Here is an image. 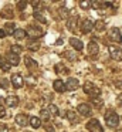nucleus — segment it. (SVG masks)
Here are the masks:
<instances>
[{"mask_svg": "<svg viewBox=\"0 0 122 132\" xmlns=\"http://www.w3.org/2000/svg\"><path fill=\"white\" fill-rule=\"evenodd\" d=\"M84 92L85 94H88L91 98H98L99 95H101V89L98 88V87H95L92 82H85L84 84Z\"/></svg>", "mask_w": 122, "mask_h": 132, "instance_id": "obj_1", "label": "nucleus"}, {"mask_svg": "<svg viewBox=\"0 0 122 132\" xmlns=\"http://www.w3.org/2000/svg\"><path fill=\"white\" fill-rule=\"evenodd\" d=\"M105 122H107V125L109 126V128H115V126L119 123L118 114L113 112V111H108L107 114H105Z\"/></svg>", "mask_w": 122, "mask_h": 132, "instance_id": "obj_2", "label": "nucleus"}, {"mask_svg": "<svg viewBox=\"0 0 122 132\" xmlns=\"http://www.w3.org/2000/svg\"><path fill=\"white\" fill-rule=\"evenodd\" d=\"M87 129L90 132H104L101 123H99L98 119H90L87 122Z\"/></svg>", "mask_w": 122, "mask_h": 132, "instance_id": "obj_3", "label": "nucleus"}, {"mask_svg": "<svg viewBox=\"0 0 122 132\" xmlns=\"http://www.w3.org/2000/svg\"><path fill=\"white\" fill-rule=\"evenodd\" d=\"M108 51H109V55L116 61H121L122 60V51L118 46H109L108 47Z\"/></svg>", "mask_w": 122, "mask_h": 132, "instance_id": "obj_4", "label": "nucleus"}, {"mask_svg": "<svg viewBox=\"0 0 122 132\" xmlns=\"http://www.w3.org/2000/svg\"><path fill=\"white\" fill-rule=\"evenodd\" d=\"M27 36L30 38H40V37H43V30L40 29V27L30 26L27 29Z\"/></svg>", "mask_w": 122, "mask_h": 132, "instance_id": "obj_5", "label": "nucleus"}, {"mask_svg": "<svg viewBox=\"0 0 122 132\" xmlns=\"http://www.w3.org/2000/svg\"><path fill=\"white\" fill-rule=\"evenodd\" d=\"M109 38H111L112 41H115V43H122V36H121L119 29H116V27L111 29V31H109Z\"/></svg>", "mask_w": 122, "mask_h": 132, "instance_id": "obj_6", "label": "nucleus"}, {"mask_svg": "<svg viewBox=\"0 0 122 132\" xmlns=\"http://www.w3.org/2000/svg\"><path fill=\"white\" fill-rule=\"evenodd\" d=\"M92 29H94V21L90 20V19H85V20L81 23V31L84 33V34L90 33Z\"/></svg>", "mask_w": 122, "mask_h": 132, "instance_id": "obj_7", "label": "nucleus"}, {"mask_svg": "<svg viewBox=\"0 0 122 132\" xmlns=\"http://www.w3.org/2000/svg\"><path fill=\"white\" fill-rule=\"evenodd\" d=\"M78 85H79V82L77 78H68L67 84H65V88H67V91H75L78 88Z\"/></svg>", "mask_w": 122, "mask_h": 132, "instance_id": "obj_8", "label": "nucleus"}, {"mask_svg": "<svg viewBox=\"0 0 122 132\" xmlns=\"http://www.w3.org/2000/svg\"><path fill=\"white\" fill-rule=\"evenodd\" d=\"M28 122H30V119L27 118V115H24V114L16 115V123L19 126H26V125H28Z\"/></svg>", "mask_w": 122, "mask_h": 132, "instance_id": "obj_9", "label": "nucleus"}, {"mask_svg": "<svg viewBox=\"0 0 122 132\" xmlns=\"http://www.w3.org/2000/svg\"><path fill=\"white\" fill-rule=\"evenodd\" d=\"M11 84L14 85V88H21L23 87V77L20 74H14L11 75Z\"/></svg>", "mask_w": 122, "mask_h": 132, "instance_id": "obj_10", "label": "nucleus"}, {"mask_svg": "<svg viewBox=\"0 0 122 132\" xmlns=\"http://www.w3.org/2000/svg\"><path fill=\"white\" fill-rule=\"evenodd\" d=\"M78 112L82 115V117H88L91 114V106L88 104H79L78 105Z\"/></svg>", "mask_w": 122, "mask_h": 132, "instance_id": "obj_11", "label": "nucleus"}, {"mask_svg": "<svg viewBox=\"0 0 122 132\" xmlns=\"http://www.w3.org/2000/svg\"><path fill=\"white\" fill-rule=\"evenodd\" d=\"M53 87H54V89H55L57 92H64L65 89H67L65 88V82L61 81V80H55L53 82Z\"/></svg>", "mask_w": 122, "mask_h": 132, "instance_id": "obj_12", "label": "nucleus"}, {"mask_svg": "<svg viewBox=\"0 0 122 132\" xmlns=\"http://www.w3.org/2000/svg\"><path fill=\"white\" fill-rule=\"evenodd\" d=\"M98 51H99L98 44H96L95 41H90V44H88V54L90 55H96Z\"/></svg>", "mask_w": 122, "mask_h": 132, "instance_id": "obj_13", "label": "nucleus"}, {"mask_svg": "<svg viewBox=\"0 0 122 132\" xmlns=\"http://www.w3.org/2000/svg\"><path fill=\"white\" fill-rule=\"evenodd\" d=\"M70 44H71V46H72L75 50H78V51H81V50L84 48V44H82V41L78 40V38H75V37H71V38H70Z\"/></svg>", "mask_w": 122, "mask_h": 132, "instance_id": "obj_14", "label": "nucleus"}, {"mask_svg": "<svg viewBox=\"0 0 122 132\" xmlns=\"http://www.w3.org/2000/svg\"><path fill=\"white\" fill-rule=\"evenodd\" d=\"M7 61H9V64H10V65H19L20 58H19V55H17V54L9 53V54H7Z\"/></svg>", "mask_w": 122, "mask_h": 132, "instance_id": "obj_15", "label": "nucleus"}, {"mask_svg": "<svg viewBox=\"0 0 122 132\" xmlns=\"http://www.w3.org/2000/svg\"><path fill=\"white\" fill-rule=\"evenodd\" d=\"M77 21H78V16H72L71 19H68L67 20V29L71 30V31H74V30H75Z\"/></svg>", "mask_w": 122, "mask_h": 132, "instance_id": "obj_16", "label": "nucleus"}, {"mask_svg": "<svg viewBox=\"0 0 122 132\" xmlns=\"http://www.w3.org/2000/svg\"><path fill=\"white\" fill-rule=\"evenodd\" d=\"M6 104H7L10 108L17 106V105H19V98H17L16 95H10V97H7V100H6Z\"/></svg>", "mask_w": 122, "mask_h": 132, "instance_id": "obj_17", "label": "nucleus"}, {"mask_svg": "<svg viewBox=\"0 0 122 132\" xmlns=\"http://www.w3.org/2000/svg\"><path fill=\"white\" fill-rule=\"evenodd\" d=\"M14 38L16 40H23V38L27 36V31L26 30H23V29H16V31H14Z\"/></svg>", "mask_w": 122, "mask_h": 132, "instance_id": "obj_18", "label": "nucleus"}, {"mask_svg": "<svg viewBox=\"0 0 122 132\" xmlns=\"http://www.w3.org/2000/svg\"><path fill=\"white\" fill-rule=\"evenodd\" d=\"M24 64H26V67H28V68H37V63L33 60L31 57H28V55H26L24 57Z\"/></svg>", "mask_w": 122, "mask_h": 132, "instance_id": "obj_19", "label": "nucleus"}, {"mask_svg": "<svg viewBox=\"0 0 122 132\" xmlns=\"http://www.w3.org/2000/svg\"><path fill=\"white\" fill-rule=\"evenodd\" d=\"M28 123H30L34 129H37V128H40V126H41V121H40V118H37V117H31L30 118V122H28Z\"/></svg>", "mask_w": 122, "mask_h": 132, "instance_id": "obj_20", "label": "nucleus"}, {"mask_svg": "<svg viewBox=\"0 0 122 132\" xmlns=\"http://www.w3.org/2000/svg\"><path fill=\"white\" fill-rule=\"evenodd\" d=\"M33 17L36 19L37 21H40V23H43V24H45V23H47V20H45V17H44V16H43L40 12H34V13H33Z\"/></svg>", "mask_w": 122, "mask_h": 132, "instance_id": "obj_21", "label": "nucleus"}, {"mask_svg": "<svg viewBox=\"0 0 122 132\" xmlns=\"http://www.w3.org/2000/svg\"><path fill=\"white\" fill-rule=\"evenodd\" d=\"M62 57H65L67 60H70V61H75L77 60V54L72 53V51H64L62 53Z\"/></svg>", "mask_w": 122, "mask_h": 132, "instance_id": "obj_22", "label": "nucleus"}, {"mask_svg": "<svg viewBox=\"0 0 122 132\" xmlns=\"http://www.w3.org/2000/svg\"><path fill=\"white\" fill-rule=\"evenodd\" d=\"M0 67H2L3 71H9L10 70V64H9V61H6L4 57H0Z\"/></svg>", "mask_w": 122, "mask_h": 132, "instance_id": "obj_23", "label": "nucleus"}, {"mask_svg": "<svg viewBox=\"0 0 122 132\" xmlns=\"http://www.w3.org/2000/svg\"><path fill=\"white\" fill-rule=\"evenodd\" d=\"M14 31H16V29H14V24L13 23H7L4 27V33L6 34H14Z\"/></svg>", "mask_w": 122, "mask_h": 132, "instance_id": "obj_24", "label": "nucleus"}, {"mask_svg": "<svg viewBox=\"0 0 122 132\" xmlns=\"http://www.w3.org/2000/svg\"><path fill=\"white\" fill-rule=\"evenodd\" d=\"M58 13H60V17L61 19H68V14H70V10L67 9V7H61V9L58 10Z\"/></svg>", "mask_w": 122, "mask_h": 132, "instance_id": "obj_25", "label": "nucleus"}, {"mask_svg": "<svg viewBox=\"0 0 122 132\" xmlns=\"http://www.w3.org/2000/svg\"><path fill=\"white\" fill-rule=\"evenodd\" d=\"M94 27H95L98 31H102V30H105V27H107V24H105V21L99 20V21H95V24H94Z\"/></svg>", "mask_w": 122, "mask_h": 132, "instance_id": "obj_26", "label": "nucleus"}, {"mask_svg": "<svg viewBox=\"0 0 122 132\" xmlns=\"http://www.w3.org/2000/svg\"><path fill=\"white\" fill-rule=\"evenodd\" d=\"M0 87L3 89H9L10 88V82H9L7 78H0Z\"/></svg>", "mask_w": 122, "mask_h": 132, "instance_id": "obj_27", "label": "nucleus"}, {"mask_svg": "<svg viewBox=\"0 0 122 132\" xmlns=\"http://www.w3.org/2000/svg\"><path fill=\"white\" fill-rule=\"evenodd\" d=\"M10 53H13V54H21V47L17 46V44H13V46L10 47Z\"/></svg>", "mask_w": 122, "mask_h": 132, "instance_id": "obj_28", "label": "nucleus"}, {"mask_svg": "<svg viewBox=\"0 0 122 132\" xmlns=\"http://www.w3.org/2000/svg\"><path fill=\"white\" fill-rule=\"evenodd\" d=\"M48 111H50L51 115H54V117H58V106H55L54 104H51V105L48 106Z\"/></svg>", "mask_w": 122, "mask_h": 132, "instance_id": "obj_29", "label": "nucleus"}, {"mask_svg": "<svg viewBox=\"0 0 122 132\" xmlns=\"http://www.w3.org/2000/svg\"><path fill=\"white\" fill-rule=\"evenodd\" d=\"M40 115H41V118L44 121H48V118H50V111H48V109H45V108H43L41 111H40Z\"/></svg>", "mask_w": 122, "mask_h": 132, "instance_id": "obj_30", "label": "nucleus"}, {"mask_svg": "<svg viewBox=\"0 0 122 132\" xmlns=\"http://www.w3.org/2000/svg\"><path fill=\"white\" fill-rule=\"evenodd\" d=\"M67 118L71 121V122H75L77 121V114L74 111H67Z\"/></svg>", "mask_w": 122, "mask_h": 132, "instance_id": "obj_31", "label": "nucleus"}, {"mask_svg": "<svg viewBox=\"0 0 122 132\" xmlns=\"http://www.w3.org/2000/svg\"><path fill=\"white\" fill-rule=\"evenodd\" d=\"M38 48H40V44L38 43H30V44H28V50H30V51H37Z\"/></svg>", "mask_w": 122, "mask_h": 132, "instance_id": "obj_32", "label": "nucleus"}, {"mask_svg": "<svg viewBox=\"0 0 122 132\" xmlns=\"http://www.w3.org/2000/svg\"><path fill=\"white\" fill-rule=\"evenodd\" d=\"M79 7L84 9V10L90 9V7H91V2H79Z\"/></svg>", "mask_w": 122, "mask_h": 132, "instance_id": "obj_33", "label": "nucleus"}, {"mask_svg": "<svg viewBox=\"0 0 122 132\" xmlns=\"http://www.w3.org/2000/svg\"><path fill=\"white\" fill-rule=\"evenodd\" d=\"M27 6V2H17V9L19 10H24Z\"/></svg>", "mask_w": 122, "mask_h": 132, "instance_id": "obj_34", "label": "nucleus"}, {"mask_svg": "<svg viewBox=\"0 0 122 132\" xmlns=\"http://www.w3.org/2000/svg\"><path fill=\"white\" fill-rule=\"evenodd\" d=\"M92 104H94V105H96V106H101V105H102V101L98 100V98H94V100H92Z\"/></svg>", "mask_w": 122, "mask_h": 132, "instance_id": "obj_35", "label": "nucleus"}, {"mask_svg": "<svg viewBox=\"0 0 122 132\" xmlns=\"http://www.w3.org/2000/svg\"><path fill=\"white\" fill-rule=\"evenodd\" d=\"M45 132H55V129H54L51 125H48V123H47V125H45Z\"/></svg>", "mask_w": 122, "mask_h": 132, "instance_id": "obj_36", "label": "nucleus"}, {"mask_svg": "<svg viewBox=\"0 0 122 132\" xmlns=\"http://www.w3.org/2000/svg\"><path fill=\"white\" fill-rule=\"evenodd\" d=\"M4 115H6V109H4L3 105H0V118H3Z\"/></svg>", "mask_w": 122, "mask_h": 132, "instance_id": "obj_37", "label": "nucleus"}, {"mask_svg": "<svg viewBox=\"0 0 122 132\" xmlns=\"http://www.w3.org/2000/svg\"><path fill=\"white\" fill-rule=\"evenodd\" d=\"M62 67H64V65H62V64H57V65H55V71H57V72H61L62 70H64V68H62Z\"/></svg>", "mask_w": 122, "mask_h": 132, "instance_id": "obj_38", "label": "nucleus"}, {"mask_svg": "<svg viewBox=\"0 0 122 132\" xmlns=\"http://www.w3.org/2000/svg\"><path fill=\"white\" fill-rule=\"evenodd\" d=\"M115 85H116V88L122 89V80H118V81L115 82Z\"/></svg>", "mask_w": 122, "mask_h": 132, "instance_id": "obj_39", "label": "nucleus"}, {"mask_svg": "<svg viewBox=\"0 0 122 132\" xmlns=\"http://www.w3.org/2000/svg\"><path fill=\"white\" fill-rule=\"evenodd\" d=\"M0 132H9V128L6 125H0Z\"/></svg>", "mask_w": 122, "mask_h": 132, "instance_id": "obj_40", "label": "nucleus"}, {"mask_svg": "<svg viewBox=\"0 0 122 132\" xmlns=\"http://www.w3.org/2000/svg\"><path fill=\"white\" fill-rule=\"evenodd\" d=\"M6 36H7V34L4 33V30H2V29H0V38H4Z\"/></svg>", "mask_w": 122, "mask_h": 132, "instance_id": "obj_41", "label": "nucleus"}, {"mask_svg": "<svg viewBox=\"0 0 122 132\" xmlns=\"http://www.w3.org/2000/svg\"><path fill=\"white\" fill-rule=\"evenodd\" d=\"M118 104H119V105H122V94L118 95Z\"/></svg>", "mask_w": 122, "mask_h": 132, "instance_id": "obj_42", "label": "nucleus"}, {"mask_svg": "<svg viewBox=\"0 0 122 132\" xmlns=\"http://www.w3.org/2000/svg\"><path fill=\"white\" fill-rule=\"evenodd\" d=\"M61 44H62V40H61V38H58V40H57V46H61Z\"/></svg>", "mask_w": 122, "mask_h": 132, "instance_id": "obj_43", "label": "nucleus"}, {"mask_svg": "<svg viewBox=\"0 0 122 132\" xmlns=\"http://www.w3.org/2000/svg\"><path fill=\"white\" fill-rule=\"evenodd\" d=\"M3 102H4V100H3V98H2V97H0V105H2V104H3Z\"/></svg>", "mask_w": 122, "mask_h": 132, "instance_id": "obj_44", "label": "nucleus"}, {"mask_svg": "<svg viewBox=\"0 0 122 132\" xmlns=\"http://www.w3.org/2000/svg\"><path fill=\"white\" fill-rule=\"evenodd\" d=\"M116 132H122V129H118V131H116Z\"/></svg>", "mask_w": 122, "mask_h": 132, "instance_id": "obj_45", "label": "nucleus"}, {"mask_svg": "<svg viewBox=\"0 0 122 132\" xmlns=\"http://www.w3.org/2000/svg\"><path fill=\"white\" fill-rule=\"evenodd\" d=\"M26 132H30V131H26Z\"/></svg>", "mask_w": 122, "mask_h": 132, "instance_id": "obj_46", "label": "nucleus"}]
</instances>
